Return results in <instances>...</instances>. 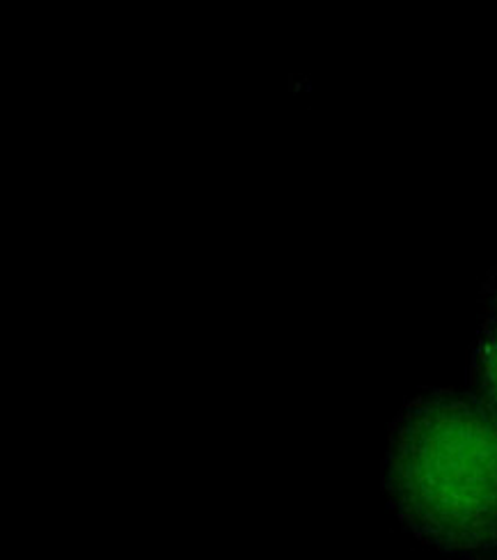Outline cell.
Listing matches in <instances>:
<instances>
[{
    "mask_svg": "<svg viewBox=\"0 0 497 560\" xmlns=\"http://www.w3.org/2000/svg\"><path fill=\"white\" fill-rule=\"evenodd\" d=\"M383 485L397 520L424 545L497 553V420L472 395L434 390L404 407Z\"/></svg>",
    "mask_w": 497,
    "mask_h": 560,
    "instance_id": "1",
    "label": "cell"
},
{
    "mask_svg": "<svg viewBox=\"0 0 497 560\" xmlns=\"http://www.w3.org/2000/svg\"><path fill=\"white\" fill-rule=\"evenodd\" d=\"M470 384L472 398L497 420V294L490 299L480 324L470 361Z\"/></svg>",
    "mask_w": 497,
    "mask_h": 560,
    "instance_id": "2",
    "label": "cell"
}]
</instances>
